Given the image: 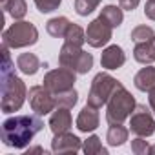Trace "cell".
I'll list each match as a JSON object with an SVG mask.
<instances>
[{"label":"cell","mask_w":155,"mask_h":155,"mask_svg":"<svg viewBox=\"0 0 155 155\" xmlns=\"http://www.w3.org/2000/svg\"><path fill=\"white\" fill-rule=\"evenodd\" d=\"M44 86L53 93H60V91H66V90H71L73 84H75V71L69 69V68H58V69H51L44 75Z\"/></svg>","instance_id":"cell-7"},{"label":"cell","mask_w":155,"mask_h":155,"mask_svg":"<svg viewBox=\"0 0 155 155\" xmlns=\"http://www.w3.org/2000/svg\"><path fill=\"white\" fill-rule=\"evenodd\" d=\"M130 130L139 137H150L155 133V119L146 106H135L133 113L130 115Z\"/></svg>","instance_id":"cell-9"},{"label":"cell","mask_w":155,"mask_h":155,"mask_svg":"<svg viewBox=\"0 0 155 155\" xmlns=\"http://www.w3.org/2000/svg\"><path fill=\"white\" fill-rule=\"evenodd\" d=\"M99 17H102L111 28H119V26L122 24V20H124L122 8H117V6H106V8L101 11Z\"/></svg>","instance_id":"cell-21"},{"label":"cell","mask_w":155,"mask_h":155,"mask_svg":"<svg viewBox=\"0 0 155 155\" xmlns=\"http://www.w3.org/2000/svg\"><path fill=\"white\" fill-rule=\"evenodd\" d=\"M148 93H150V97H148L150 106H151V110H153V113H155V88H153V90H150Z\"/></svg>","instance_id":"cell-31"},{"label":"cell","mask_w":155,"mask_h":155,"mask_svg":"<svg viewBox=\"0 0 155 155\" xmlns=\"http://www.w3.org/2000/svg\"><path fill=\"white\" fill-rule=\"evenodd\" d=\"M106 140H108L110 146H122V144L128 140V128H124L122 122H113V124H110Z\"/></svg>","instance_id":"cell-18"},{"label":"cell","mask_w":155,"mask_h":155,"mask_svg":"<svg viewBox=\"0 0 155 155\" xmlns=\"http://www.w3.org/2000/svg\"><path fill=\"white\" fill-rule=\"evenodd\" d=\"M131 151H133L135 155H146V153H150L148 140H144L142 137H139V135H137V139H133V140H131Z\"/></svg>","instance_id":"cell-28"},{"label":"cell","mask_w":155,"mask_h":155,"mask_svg":"<svg viewBox=\"0 0 155 155\" xmlns=\"http://www.w3.org/2000/svg\"><path fill=\"white\" fill-rule=\"evenodd\" d=\"M82 151L86 153V155H108V150L102 146V142H101V139L97 137V135H91V137H88L84 142H82Z\"/></svg>","instance_id":"cell-23"},{"label":"cell","mask_w":155,"mask_h":155,"mask_svg":"<svg viewBox=\"0 0 155 155\" xmlns=\"http://www.w3.org/2000/svg\"><path fill=\"white\" fill-rule=\"evenodd\" d=\"M0 4H2V9L6 13H9L15 20H20L26 17L28 13V4L26 0H0Z\"/></svg>","instance_id":"cell-19"},{"label":"cell","mask_w":155,"mask_h":155,"mask_svg":"<svg viewBox=\"0 0 155 155\" xmlns=\"http://www.w3.org/2000/svg\"><path fill=\"white\" fill-rule=\"evenodd\" d=\"M71 113L68 108H57L53 110V115L49 117V130L53 131V135L57 133H64L71 128Z\"/></svg>","instance_id":"cell-14"},{"label":"cell","mask_w":155,"mask_h":155,"mask_svg":"<svg viewBox=\"0 0 155 155\" xmlns=\"http://www.w3.org/2000/svg\"><path fill=\"white\" fill-rule=\"evenodd\" d=\"M37 40H38V29L31 22H24V20H18L13 26H9L2 35V44L8 46L9 49L33 46L37 44Z\"/></svg>","instance_id":"cell-5"},{"label":"cell","mask_w":155,"mask_h":155,"mask_svg":"<svg viewBox=\"0 0 155 155\" xmlns=\"http://www.w3.org/2000/svg\"><path fill=\"white\" fill-rule=\"evenodd\" d=\"M81 150H82L81 139L68 131L57 133L51 140V151H55V153H77Z\"/></svg>","instance_id":"cell-11"},{"label":"cell","mask_w":155,"mask_h":155,"mask_svg":"<svg viewBox=\"0 0 155 155\" xmlns=\"http://www.w3.org/2000/svg\"><path fill=\"white\" fill-rule=\"evenodd\" d=\"M64 40L69 44H75V46H82L86 42V31L77 24H69V28L64 35Z\"/></svg>","instance_id":"cell-24"},{"label":"cell","mask_w":155,"mask_h":155,"mask_svg":"<svg viewBox=\"0 0 155 155\" xmlns=\"http://www.w3.org/2000/svg\"><path fill=\"white\" fill-rule=\"evenodd\" d=\"M31 153H44V150H42L40 146H35V148H29V150L26 151V155H31Z\"/></svg>","instance_id":"cell-32"},{"label":"cell","mask_w":155,"mask_h":155,"mask_svg":"<svg viewBox=\"0 0 155 155\" xmlns=\"http://www.w3.org/2000/svg\"><path fill=\"white\" fill-rule=\"evenodd\" d=\"M28 97V88L22 79L13 73L9 77H2V108L4 113H15L22 108L24 101Z\"/></svg>","instance_id":"cell-2"},{"label":"cell","mask_w":155,"mask_h":155,"mask_svg":"<svg viewBox=\"0 0 155 155\" xmlns=\"http://www.w3.org/2000/svg\"><path fill=\"white\" fill-rule=\"evenodd\" d=\"M17 68L24 73V75H35L40 68V60L37 58V55L33 53H22L17 58Z\"/></svg>","instance_id":"cell-17"},{"label":"cell","mask_w":155,"mask_h":155,"mask_svg":"<svg viewBox=\"0 0 155 155\" xmlns=\"http://www.w3.org/2000/svg\"><path fill=\"white\" fill-rule=\"evenodd\" d=\"M102 0H75V11L81 17H88L90 13H93L97 9V6Z\"/></svg>","instance_id":"cell-25"},{"label":"cell","mask_w":155,"mask_h":155,"mask_svg":"<svg viewBox=\"0 0 155 155\" xmlns=\"http://www.w3.org/2000/svg\"><path fill=\"white\" fill-rule=\"evenodd\" d=\"M133 84L137 90L140 91H150L155 88V68L146 64V68H142L133 79Z\"/></svg>","instance_id":"cell-15"},{"label":"cell","mask_w":155,"mask_h":155,"mask_svg":"<svg viewBox=\"0 0 155 155\" xmlns=\"http://www.w3.org/2000/svg\"><path fill=\"white\" fill-rule=\"evenodd\" d=\"M111 31H113V28L102 17H99V18H95V20H91L88 24V28H86V42L91 48H102L111 40Z\"/></svg>","instance_id":"cell-10"},{"label":"cell","mask_w":155,"mask_h":155,"mask_svg":"<svg viewBox=\"0 0 155 155\" xmlns=\"http://www.w3.org/2000/svg\"><path fill=\"white\" fill-rule=\"evenodd\" d=\"M77 101H79V93H77L73 88L71 90H66V91H60V93L55 95L57 108H68V110H71L77 104Z\"/></svg>","instance_id":"cell-22"},{"label":"cell","mask_w":155,"mask_h":155,"mask_svg":"<svg viewBox=\"0 0 155 155\" xmlns=\"http://www.w3.org/2000/svg\"><path fill=\"white\" fill-rule=\"evenodd\" d=\"M155 37V31L150 28V26H137L133 31H131V40L135 42V44H139V42H148V40H151Z\"/></svg>","instance_id":"cell-26"},{"label":"cell","mask_w":155,"mask_h":155,"mask_svg":"<svg viewBox=\"0 0 155 155\" xmlns=\"http://www.w3.org/2000/svg\"><path fill=\"white\" fill-rule=\"evenodd\" d=\"M99 108L91 106V104H86L82 108V111L77 117V130L82 131V133H90V131H95L99 128V122H101V117H99Z\"/></svg>","instance_id":"cell-12"},{"label":"cell","mask_w":155,"mask_h":155,"mask_svg":"<svg viewBox=\"0 0 155 155\" xmlns=\"http://www.w3.org/2000/svg\"><path fill=\"white\" fill-rule=\"evenodd\" d=\"M144 15L150 20H155V0H148L146 6H144Z\"/></svg>","instance_id":"cell-29"},{"label":"cell","mask_w":155,"mask_h":155,"mask_svg":"<svg viewBox=\"0 0 155 155\" xmlns=\"http://www.w3.org/2000/svg\"><path fill=\"white\" fill-rule=\"evenodd\" d=\"M150 153H151V155H155V144H153V146H150Z\"/></svg>","instance_id":"cell-33"},{"label":"cell","mask_w":155,"mask_h":155,"mask_svg":"<svg viewBox=\"0 0 155 155\" xmlns=\"http://www.w3.org/2000/svg\"><path fill=\"white\" fill-rule=\"evenodd\" d=\"M58 62H60V66L69 68L75 73L84 75L93 68V55L86 53L82 49V46L64 42V46L60 48V53H58Z\"/></svg>","instance_id":"cell-4"},{"label":"cell","mask_w":155,"mask_h":155,"mask_svg":"<svg viewBox=\"0 0 155 155\" xmlns=\"http://www.w3.org/2000/svg\"><path fill=\"white\" fill-rule=\"evenodd\" d=\"M37 9L40 13H51L55 9H58V6L62 4V0H33Z\"/></svg>","instance_id":"cell-27"},{"label":"cell","mask_w":155,"mask_h":155,"mask_svg":"<svg viewBox=\"0 0 155 155\" xmlns=\"http://www.w3.org/2000/svg\"><path fill=\"white\" fill-rule=\"evenodd\" d=\"M124 62H126V55H124V51H122L120 46L113 44V46H108L102 51L101 64H102L104 69H119Z\"/></svg>","instance_id":"cell-13"},{"label":"cell","mask_w":155,"mask_h":155,"mask_svg":"<svg viewBox=\"0 0 155 155\" xmlns=\"http://www.w3.org/2000/svg\"><path fill=\"white\" fill-rule=\"evenodd\" d=\"M29 106L37 115H48L51 113L57 104H55V95L46 88V86H33L29 88Z\"/></svg>","instance_id":"cell-8"},{"label":"cell","mask_w":155,"mask_h":155,"mask_svg":"<svg viewBox=\"0 0 155 155\" xmlns=\"http://www.w3.org/2000/svg\"><path fill=\"white\" fill-rule=\"evenodd\" d=\"M135 99L133 95L119 82L115 91L111 93L110 101H108V110H106V119L110 124L113 122H124L135 110Z\"/></svg>","instance_id":"cell-3"},{"label":"cell","mask_w":155,"mask_h":155,"mask_svg":"<svg viewBox=\"0 0 155 155\" xmlns=\"http://www.w3.org/2000/svg\"><path fill=\"white\" fill-rule=\"evenodd\" d=\"M133 57L140 64H151L155 62V37L148 42H139L133 49Z\"/></svg>","instance_id":"cell-16"},{"label":"cell","mask_w":155,"mask_h":155,"mask_svg":"<svg viewBox=\"0 0 155 155\" xmlns=\"http://www.w3.org/2000/svg\"><path fill=\"white\" fill-rule=\"evenodd\" d=\"M69 24H71V22H69L66 17H57V18H51V20L46 24V29H48V33H49L51 37H55V38H64V35H66Z\"/></svg>","instance_id":"cell-20"},{"label":"cell","mask_w":155,"mask_h":155,"mask_svg":"<svg viewBox=\"0 0 155 155\" xmlns=\"http://www.w3.org/2000/svg\"><path fill=\"white\" fill-rule=\"evenodd\" d=\"M44 128V122L40 120V115H17L11 119H6L2 122V142L9 148H26L31 139Z\"/></svg>","instance_id":"cell-1"},{"label":"cell","mask_w":155,"mask_h":155,"mask_svg":"<svg viewBox=\"0 0 155 155\" xmlns=\"http://www.w3.org/2000/svg\"><path fill=\"white\" fill-rule=\"evenodd\" d=\"M119 81H115L111 75L108 73H97L95 79L91 81V88H90V93H88V104L95 106V108H101L104 104H108L111 93L115 91Z\"/></svg>","instance_id":"cell-6"},{"label":"cell","mask_w":155,"mask_h":155,"mask_svg":"<svg viewBox=\"0 0 155 155\" xmlns=\"http://www.w3.org/2000/svg\"><path fill=\"white\" fill-rule=\"evenodd\" d=\"M139 2H140V0H119L120 8L126 9V11H133V9L139 6Z\"/></svg>","instance_id":"cell-30"}]
</instances>
